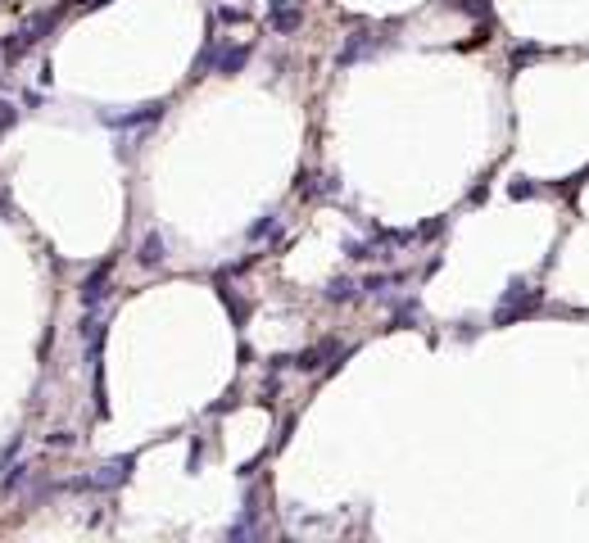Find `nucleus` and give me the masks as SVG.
Here are the masks:
<instances>
[{
    "label": "nucleus",
    "mask_w": 589,
    "mask_h": 543,
    "mask_svg": "<svg viewBox=\"0 0 589 543\" xmlns=\"http://www.w3.org/2000/svg\"><path fill=\"white\" fill-rule=\"evenodd\" d=\"M23 475H28V466H14V471L5 475V489H18V485H23Z\"/></svg>",
    "instance_id": "obj_14"
},
{
    "label": "nucleus",
    "mask_w": 589,
    "mask_h": 543,
    "mask_svg": "<svg viewBox=\"0 0 589 543\" xmlns=\"http://www.w3.org/2000/svg\"><path fill=\"white\" fill-rule=\"evenodd\" d=\"M267 23H272V32L286 36V32H294L304 23V9H286L281 0H272V18H267Z\"/></svg>",
    "instance_id": "obj_6"
},
{
    "label": "nucleus",
    "mask_w": 589,
    "mask_h": 543,
    "mask_svg": "<svg viewBox=\"0 0 589 543\" xmlns=\"http://www.w3.org/2000/svg\"><path fill=\"white\" fill-rule=\"evenodd\" d=\"M245 59H250V45H236V50H223L213 64H218V72H227V77H231V72L245 68Z\"/></svg>",
    "instance_id": "obj_8"
},
{
    "label": "nucleus",
    "mask_w": 589,
    "mask_h": 543,
    "mask_svg": "<svg viewBox=\"0 0 589 543\" xmlns=\"http://www.w3.org/2000/svg\"><path fill=\"white\" fill-rule=\"evenodd\" d=\"M9 127H14V104H5V100H0V136H5Z\"/></svg>",
    "instance_id": "obj_13"
},
{
    "label": "nucleus",
    "mask_w": 589,
    "mask_h": 543,
    "mask_svg": "<svg viewBox=\"0 0 589 543\" xmlns=\"http://www.w3.org/2000/svg\"><path fill=\"white\" fill-rule=\"evenodd\" d=\"M327 299H331V303H349V299H354V281H349V276L327 281Z\"/></svg>",
    "instance_id": "obj_9"
},
{
    "label": "nucleus",
    "mask_w": 589,
    "mask_h": 543,
    "mask_svg": "<svg viewBox=\"0 0 589 543\" xmlns=\"http://www.w3.org/2000/svg\"><path fill=\"white\" fill-rule=\"evenodd\" d=\"M109 272H114V263H100L87 281H82V308H100L109 299Z\"/></svg>",
    "instance_id": "obj_3"
},
{
    "label": "nucleus",
    "mask_w": 589,
    "mask_h": 543,
    "mask_svg": "<svg viewBox=\"0 0 589 543\" xmlns=\"http://www.w3.org/2000/svg\"><path fill=\"white\" fill-rule=\"evenodd\" d=\"M395 281H399V276H367V281H363V290H367V294H381V290L395 286Z\"/></svg>",
    "instance_id": "obj_11"
},
{
    "label": "nucleus",
    "mask_w": 589,
    "mask_h": 543,
    "mask_svg": "<svg viewBox=\"0 0 589 543\" xmlns=\"http://www.w3.org/2000/svg\"><path fill=\"white\" fill-rule=\"evenodd\" d=\"M137 258H141V267H159V263L168 258V244H164V236H159V231H145V240H141Z\"/></svg>",
    "instance_id": "obj_5"
},
{
    "label": "nucleus",
    "mask_w": 589,
    "mask_h": 543,
    "mask_svg": "<svg viewBox=\"0 0 589 543\" xmlns=\"http://www.w3.org/2000/svg\"><path fill=\"white\" fill-rule=\"evenodd\" d=\"M164 100H150V104H141V109H127V114H100L105 127H145V122H159L164 118Z\"/></svg>",
    "instance_id": "obj_1"
},
{
    "label": "nucleus",
    "mask_w": 589,
    "mask_h": 543,
    "mask_svg": "<svg viewBox=\"0 0 589 543\" xmlns=\"http://www.w3.org/2000/svg\"><path fill=\"white\" fill-rule=\"evenodd\" d=\"M132 466H137L132 458H114V462H105L95 475H87V480H82V489H118L122 480L132 475Z\"/></svg>",
    "instance_id": "obj_2"
},
{
    "label": "nucleus",
    "mask_w": 589,
    "mask_h": 543,
    "mask_svg": "<svg viewBox=\"0 0 589 543\" xmlns=\"http://www.w3.org/2000/svg\"><path fill=\"white\" fill-rule=\"evenodd\" d=\"M51 28H55V14H36V18L28 23V28H23V32H18V41H23V45H28V50H32V45H36V41H41V36H46V32H51Z\"/></svg>",
    "instance_id": "obj_7"
},
{
    "label": "nucleus",
    "mask_w": 589,
    "mask_h": 543,
    "mask_svg": "<svg viewBox=\"0 0 589 543\" xmlns=\"http://www.w3.org/2000/svg\"><path fill=\"white\" fill-rule=\"evenodd\" d=\"M277 231H281L277 213H267V217H259V222H254V227H250V240H272Z\"/></svg>",
    "instance_id": "obj_10"
},
{
    "label": "nucleus",
    "mask_w": 589,
    "mask_h": 543,
    "mask_svg": "<svg viewBox=\"0 0 589 543\" xmlns=\"http://www.w3.org/2000/svg\"><path fill=\"white\" fill-rule=\"evenodd\" d=\"M508 195H512V200H531V195H535V186H531L526 177H517V181L508 186Z\"/></svg>",
    "instance_id": "obj_12"
},
{
    "label": "nucleus",
    "mask_w": 589,
    "mask_h": 543,
    "mask_svg": "<svg viewBox=\"0 0 589 543\" xmlns=\"http://www.w3.org/2000/svg\"><path fill=\"white\" fill-rule=\"evenodd\" d=\"M372 50H376V36H372V32H354L349 41L340 45L336 64H340V68H349V64H359V59H363V55H372Z\"/></svg>",
    "instance_id": "obj_4"
}]
</instances>
